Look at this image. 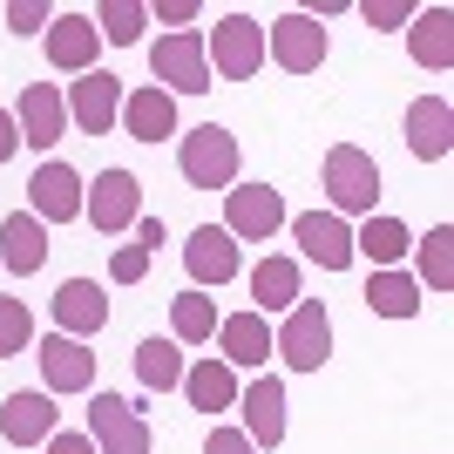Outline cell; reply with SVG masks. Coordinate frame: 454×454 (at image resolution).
Here are the masks:
<instances>
[{
  "label": "cell",
  "instance_id": "obj_1",
  "mask_svg": "<svg viewBox=\"0 0 454 454\" xmlns=\"http://www.w3.org/2000/svg\"><path fill=\"white\" fill-rule=\"evenodd\" d=\"M380 204V163L360 143H333L325 150V210L333 217H373Z\"/></svg>",
  "mask_w": 454,
  "mask_h": 454
},
{
  "label": "cell",
  "instance_id": "obj_2",
  "mask_svg": "<svg viewBox=\"0 0 454 454\" xmlns=\"http://www.w3.org/2000/svg\"><path fill=\"white\" fill-rule=\"evenodd\" d=\"M238 163H245L238 136L217 129V122H197V129L176 143V170H184L190 190H231L238 184Z\"/></svg>",
  "mask_w": 454,
  "mask_h": 454
},
{
  "label": "cell",
  "instance_id": "obj_3",
  "mask_svg": "<svg viewBox=\"0 0 454 454\" xmlns=\"http://www.w3.org/2000/svg\"><path fill=\"white\" fill-rule=\"evenodd\" d=\"M271 353H278L292 373H319V366L333 360V312H325L319 299H299L285 312V325L271 333Z\"/></svg>",
  "mask_w": 454,
  "mask_h": 454
},
{
  "label": "cell",
  "instance_id": "obj_4",
  "mask_svg": "<svg viewBox=\"0 0 454 454\" xmlns=\"http://www.w3.org/2000/svg\"><path fill=\"white\" fill-rule=\"evenodd\" d=\"M204 61H210L217 82H251L265 68V27L251 14H224L210 27V41H204Z\"/></svg>",
  "mask_w": 454,
  "mask_h": 454
},
{
  "label": "cell",
  "instance_id": "obj_5",
  "mask_svg": "<svg viewBox=\"0 0 454 454\" xmlns=\"http://www.w3.org/2000/svg\"><path fill=\"white\" fill-rule=\"evenodd\" d=\"M285 217H292V210H285V197L271 184H231L224 190V231L238 245H271L285 231Z\"/></svg>",
  "mask_w": 454,
  "mask_h": 454
},
{
  "label": "cell",
  "instance_id": "obj_6",
  "mask_svg": "<svg viewBox=\"0 0 454 454\" xmlns=\"http://www.w3.org/2000/svg\"><path fill=\"white\" fill-rule=\"evenodd\" d=\"M82 217H89L102 238L136 231V217H143V184H136V170H102L95 184H82Z\"/></svg>",
  "mask_w": 454,
  "mask_h": 454
},
{
  "label": "cell",
  "instance_id": "obj_7",
  "mask_svg": "<svg viewBox=\"0 0 454 454\" xmlns=\"http://www.w3.org/2000/svg\"><path fill=\"white\" fill-rule=\"evenodd\" d=\"M325 48H333V41H325V20L305 14V7H292V14H278L265 27V55L278 61L285 75H312L325 61Z\"/></svg>",
  "mask_w": 454,
  "mask_h": 454
},
{
  "label": "cell",
  "instance_id": "obj_8",
  "mask_svg": "<svg viewBox=\"0 0 454 454\" xmlns=\"http://www.w3.org/2000/svg\"><path fill=\"white\" fill-rule=\"evenodd\" d=\"M89 441H95V454H150L156 448L143 407H129L122 394H95L89 400Z\"/></svg>",
  "mask_w": 454,
  "mask_h": 454
},
{
  "label": "cell",
  "instance_id": "obj_9",
  "mask_svg": "<svg viewBox=\"0 0 454 454\" xmlns=\"http://www.w3.org/2000/svg\"><path fill=\"white\" fill-rule=\"evenodd\" d=\"M150 75L163 95H210V61H204V35H163L150 48Z\"/></svg>",
  "mask_w": 454,
  "mask_h": 454
},
{
  "label": "cell",
  "instance_id": "obj_10",
  "mask_svg": "<svg viewBox=\"0 0 454 454\" xmlns=\"http://www.w3.org/2000/svg\"><path fill=\"white\" fill-rule=\"evenodd\" d=\"M122 95H129V89H122L109 68H89V75L68 82L61 102H68V122H75L82 136H109L115 122H122Z\"/></svg>",
  "mask_w": 454,
  "mask_h": 454
},
{
  "label": "cell",
  "instance_id": "obj_11",
  "mask_svg": "<svg viewBox=\"0 0 454 454\" xmlns=\"http://www.w3.org/2000/svg\"><path fill=\"white\" fill-rule=\"evenodd\" d=\"M55 434H61V407H55V394L20 387V394L0 400V441H7V448H48Z\"/></svg>",
  "mask_w": 454,
  "mask_h": 454
},
{
  "label": "cell",
  "instance_id": "obj_12",
  "mask_svg": "<svg viewBox=\"0 0 454 454\" xmlns=\"http://www.w3.org/2000/svg\"><path fill=\"white\" fill-rule=\"evenodd\" d=\"M285 231H292V245H299L319 271H346L353 265V224L333 217V210H299V217H285Z\"/></svg>",
  "mask_w": 454,
  "mask_h": 454
},
{
  "label": "cell",
  "instance_id": "obj_13",
  "mask_svg": "<svg viewBox=\"0 0 454 454\" xmlns=\"http://www.w3.org/2000/svg\"><path fill=\"white\" fill-rule=\"evenodd\" d=\"M14 129H20V150H41V156L61 143V129H68V102H61L55 82H27V89H20Z\"/></svg>",
  "mask_w": 454,
  "mask_h": 454
},
{
  "label": "cell",
  "instance_id": "obj_14",
  "mask_svg": "<svg viewBox=\"0 0 454 454\" xmlns=\"http://www.w3.org/2000/svg\"><path fill=\"white\" fill-rule=\"evenodd\" d=\"M184 265H190V285H197V292H217V285L238 278L245 258H238V238H231L224 224H197L184 238Z\"/></svg>",
  "mask_w": 454,
  "mask_h": 454
},
{
  "label": "cell",
  "instance_id": "obj_15",
  "mask_svg": "<svg viewBox=\"0 0 454 454\" xmlns=\"http://www.w3.org/2000/svg\"><path fill=\"white\" fill-rule=\"evenodd\" d=\"M41 394H89L95 387V353H89V340H68V333H48L41 340Z\"/></svg>",
  "mask_w": 454,
  "mask_h": 454
},
{
  "label": "cell",
  "instance_id": "obj_16",
  "mask_svg": "<svg viewBox=\"0 0 454 454\" xmlns=\"http://www.w3.org/2000/svg\"><path fill=\"white\" fill-rule=\"evenodd\" d=\"M27 217H41V224H75L82 217V176L61 163V156H48L35 176H27Z\"/></svg>",
  "mask_w": 454,
  "mask_h": 454
},
{
  "label": "cell",
  "instance_id": "obj_17",
  "mask_svg": "<svg viewBox=\"0 0 454 454\" xmlns=\"http://www.w3.org/2000/svg\"><path fill=\"white\" fill-rule=\"evenodd\" d=\"M238 407H245V441L258 454H271L285 441V380L278 373H258L238 387Z\"/></svg>",
  "mask_w": 454,
  "mask_h": 454
},
{
  "label": "cell",
  "instance_id": "obj_18",
  "mask_svg": "<svg viewBox=\"0 0 454 454\" xmlns=\"http://www.w3.org/2000/svg\"><path fill=\"white\" fill-rule=\"evenodd\" d=\"M217 360H224L231 373H265L271 319H258V312H224V319H217Z\"/></svg>",
  "mask_w": 454,
  "mask_h": 454
},
{
  "label": "cell",
  "instance_id": "obj_19",
  "mask_svg": "<svg viewBox=\"0 0 454 454\" xmlns=\"http://www.w3.org/2000/svg\"><path fill=\"white\" fill-rule=\"evenodd\" d=\"M41 41H48V68H61V75H89V68H95V55H102L95 14H55Z\"/></svg>",
  "mask_w": 454,
  "mask_h": 454
},
{
  "label": "cell",
  "instance_id": "obj_20",
  "mask_svg": "<svg viewBox=\"0 0 454 454\" xmlns=\"http://www.w3.org/2000/svg\"><path fill=\"white\" fill-rule=\"evenodd\" d=\"M251 312L258 319H271V312H292V305L305 299V271H299V258H285V251H271V258H258L251 265Z\"/></svg>",
  "mask_w": 454,
  "mask_h": 454
},
{
  "label": "cell",
  "instance_id": "obj_21",
  "mask_svg": "<svg viewBox=\"0 0 454 454\" xmlns=\"http://www.w3.org/2000/svg\"><path fill=\"white\" fill-rule=\"evenodd\" d=\"M48 312H55V333H68V340H95V333L109 325V299H102L95 278H68Z\"/></svg>",
  "mask_w": 454,
  "mask_h": 454
},
{
  "label": "cell",
  "instance_id": "obj_22",
  "mask_svg": "<svg viewBox=\"0 0 454 454\" xmlns=\"http://www.w3.org/2000/svg\"><path fill=\"white\" fill-rule=\"evenodd\" d=\"M407 150H414L420 163H441V156L454 150V109H448V95H420V102H407Z\"/></svg>",
  "mask_w": 454,
  "mask_h": 454
},
{
  "label": "cell",
  "instance_id": "obj_23",
  "mask_svg": "<svg viewBox=\"0 0 454 454\" xmlns=\"http://www.w3.org/2000/svg\"><path fill=\"white\" fill-rule=\"evenodd\" d=\"M122 136H136V143L176 136V95H163L156 82H143L136 95H122Z\"/></svg>",
  "mask_w": 454,
  "mask_h": 454
},
{
  "label": "cell",
  "instance_id": "obj_24",
  "mask_svg": "<svg viewBox=\"0 0 454 454\" xmlns=\"http://www.w3.org/2000/svg\"><path fill=\"white\" fill-rule=\"evenodd\" d=\"M407 55L420 61V68H454V14L448 7H414V20H407Z\"/></svg>",
  "mask_w": 454,
  "mask_h": 454
},
{
  "label": "cell",
  "instance_id": "obj_25",
  "mask_svg": "<svg viewBox=\"0 0 454 454\" xmlns=\"http://www.w3.org/2000/svg\"><path fill=\"white\" fill-rule=\"evenodd\" d=\"M0 265L14 271V278H35V271L48 265V224L27 217V210H14V217L0 224Z\"/></svg>",
  "mask_w": 454,
  "mask_h": 454
},
{
  "label": "cell",
  "instance_id": "obj_26",
  "mask_svg": "<svg viewBox=\"0 0 454 454\" xmlns=\"http://www.w3.org/2000/svg\"><path fill=\"white\" fill-rule=\"evenodd\" d=\"M176 394L197 407V414H224V407H238V373H231L217 353H204L197 366H184V387Z\"/></svg>",
  "mask_w": 454,
  "mask_h": 454
},
{
  "label": "cell",
  "instance_id": "obj_27",
  "mask_svg": "<svg viewBox=\"0 0 454 454\" xmlns=\"http://www.w3.org/2000/svg\"><path fill=\"white\" fill-rule=\"evenodd\" d=\"M414 251V231L400 224V217H366L353 231V258H366L373 271H400V258Z\"/></svg>",
  "mask_w": 454,
  "mask_h": 454
},
{
  "label": "cell",
  "instance_id": "obj_28",
  "mask_svg": "<svg viewBox=\"0 0 454 454\" xmlns=\"http://www.w3.org/2000/svg\"><path fill=\"white\" fill-rule=\"evenodd\" d=\"M217 319H224V312H217V299H210V292H197V285L170 299V340H176V346H210V340H217Z\"/></svg>",
  "mask_w": 454,
  "mask_h": 454
},
{
  "label": "cell",
  "instance_id": "obj_29",
  "mask_svg": "<svg viewBox=\"0 0 454 454\" xmlns=\"http://www.w3.org/2000/svg\"><path fill=\"white\" fill-rule=\"evenodd\" d=\"M420 299L427 292L414 285V271H373L366 278V312H380V319H414Z\"/></svg>",
  "mask_w": 454,
  "mask_h": 454
},
{
  "label": "cell",
  "instance_id": "obj_30",
  "mask_svg": "<svg viewBox=\"0 0 454 454\" xmlns=\"http://www.w3.org/2000/svg\"><path fill=\"white\" fill-rule=\"evenodd\" d=\"M420 292H454V224H434L427 238H420Z\"/></svg>",
  "mask_w": 454,
  "mask_h": 454
},
{
  "label": "cell",
  "instance_id": "obj_31",
  "mask_svg": "<svg viewBox=\"0 0 454 454\" xmlns=\"http://www.w3.org/2000/svg\"><path fill=\"white\" fill-rule=\"evenodd\" d=\"M136 380H143L150 394L184 387V353H176V340H143L136 346Z\"/></svg>",
  "mask_w": 454,
  "mask_h": 454
},
{
  "label": "cell",
  "instance_id": "obj_32",
  "mask_svg": "<svg viewBox=\"0 0 454 454\" xmlns=\"http://www.w3.org/2000/svg\"><path fill=\"white\" fill-rule=\"evenodd\" d=\"M143 27H150V7H143V0H102V14H95V35L115 41V48H136Z\"/></svg>",
  "mask_w": 454,
  "mask_h": 454
},
{
  "label": "cell",
  "instance_id": "obj_33",
  "mask_svg": "<svg viewBox=\"0 0 454 454\" xmlns=\"http://www.w3.org/2000/svg\"><path fill=\"white\" fill-rule=\"evenodd\" d=\"M27 346H35V312L0 292V360H14V353H27Z\"/></svg>",
  "mask_w": 454,
  "mask_h": 454
},
{
  "label": "cell",
  "instance_id": "obj_34",
  "mask_svg": "<svg viewBox=\"0 0 454 454\" xmlns=\"http://www.w3.org/2000/svg\"><path fill=\"white\" fill-rule=\"evenodd\" d=\"M150 258H156L150 245H122L109 258V285H143V278H150Z\"/></svg>",
  "mask_w": 454,
  "mask_h": 454
},
{
  "label": "cell",
  "instance_id": "obj_35",
  "mask_svg": "<svg viewBox=\"0 0 454 454\" xmlns=\"http://www.w3.org/2000/svg\"><path fill=\"white\" fill-rule=\"evenodd\" d=\"M360 14H366V27H373V35H394V27H407V20H414V7H407V0H366Z\"/></svg>",
  "mask_w": 454,
  "mask_h": 454
},
{
  "label": "cell",
  "instance_id": "obj_36",
  "mask_svg": "<svg viewBox=\"0 0 454 454\" xmlns=\"http://www.w3.org/2000/svg\"><path fill=\"white\" fill-rule=\"evenodd\" d=\"M48 0H14V7H7V27H14V35H48Z\"/></svg>",
  "mask_w": 454,
  "mask_h": 454
},
{
  "label": "cell",
  "instance_id": "obj_37",
  "mask_svg": "<svg viewBox=\"0 0 454 454\" xmlns=\"http://www.w3.org/2000/svg\"><path fill=\"white\" fill-rule=\"evenodd\" d=\"M204 454H258V448H251V441H245V427H210Z\"/></svg>",
  "mask_w": 454,
  "mask_h": 454
},
{
  "label": "cell",
  "instance_id": "obj_38",
  "mask_svg": "<svg viewBox=\"0 0 454 454\" xmlns=\"http://www.w3.org/2000/svg\"><path fill=\"white\" fill-rule=\"evenodd\" d=\"M156 20H170V35H190V20H197V0H163Z\"/></svg>",
  "mask_w": 454,
  "mask_h": 454
},
{
  "label": "cell",
  "instance_id": "obj_39",
  "mask_svg": "<svg viewBox=\"0 0 454 454\" xmlns=\"http://www.w3.org/2000/svg\"><path fill=\"white\" fill-rule=\"evenodd\" d=\"M20 150V129H14V109H0V163H14Z\"/></svg>",
  "mask_w": 454,
  "mask_h": 454
},
{
  "label": "cell",
  "instance_id": "obj_40",
  "mask_svg": "<svg viewBox=\"0 0 454 454\" xmlns=\"http://www.w3.org/2000/svg\"><path fill=\"white\" fill-rule=\"evenodd\" d=\"M48 454H95V441L89 434H55V441H48Z\"/></svg>",
  "mask_w": 454,
  "mask_h": 454
},
{
  "label": "cell",
  "instance_id": "obj_41",
  "mask_svg": "<svg viewBox=\"0 0 454 454\" xmlns=\"http://www.w3.org/2000/svg\"><path fill=\"white\" fill-rule=\"evenodd\" d=\"M136 245H163V217H136Z\"/></svg>",
  "mask_w": 454,
  "mask_h": 454
}]
</instances>
